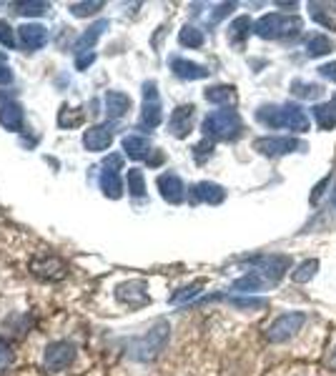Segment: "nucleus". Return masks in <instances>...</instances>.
Instances as JSON below:
<instances>
[{
  "instance_id": "8",
  "label": "nucleus",
  "mask_w": 336,
  "mask_h": 376,
  "mask_svg": "<svg viewBox=\"0 0 336 376\" xmlns=\"http://www.w3.org/2000/svg\"><path fill=\"white\" fill-rule=\"evenodd\" d=\"M161 118H163V111H161V100H159V88L153 80H145L143 83V111H141L139 125L145 131H153L159 128Z\"/></svg>"
},
{
  "instance_id": "44",
  "label": "nucleus",
  "mask_w": 336,
  "mask_h": 376,
  "mask_svg": "<svg viewBox=\"0 0 336 376\" xmlns=\"http://www.w3.org/2000/svg\"><path fill=\"white\" fill-rule=\"evenodd\" d=\"M329 181H331V176H326V179H321V183H319L317 188H314V191H311V204H317L319 198H321L324 188H326V186H329Z\"/></svg>"
},
{
  "instance_id": "5",
  "label": "nucleus",
  "mask_w": 336,
  "mask_h": 376,
  "mask_svg": "<svg viewBox=\"0 0 336 376\" xmlns=\"http://www.w3.org/2000/svg\"><path fill=\"white\" fill-rule=\"evenodd\" d=\"M246 264L251 266V271L261 274L271 286H276L283 278V274L291 269V258L281 256V253H271V256H251L246 258Z\"/></svg>"
},
{
  "instance_id": "17",
  "label": "nucleus",
  "mask_w": 336,
  "mask_h": 376,
  "mask_svg": "<svg viewBox=\"0 0 336 376\" xmlns=\"http://www.w3.org/2000/svg\"><path fill=\"white\" fill-rule=\"evenodd\" d=\"M18 38L26 51H40L48 43V30L38 23H26L18 28Z\"/></svg>"
},
{
  "instance_id": "41",
  "label": "nucleus",
  "mask_w": 336,
  "mask_h": 376,
  "mask_svg": "<svg viewBox=\"0 0 336 376\" xmlns=\"http://www.w3.org/2000/svg\"><path fill=\"white\" fill-rule=\"evenodd\" d=\"M317 71H319V75H321V78L334 80V83H336V60H331V63H324V66H319Z\"/></svg>"
},
{
  "instance_id": "3",
  "label": "nucleus",
  "mask_w": 336,
  "mask_h": 376,
  "mask_svg": "<svg viewBox=\"0 0 336 376\" xmlns=\"http://www.w3.org/2000/svg\"><path fill=\"white\" fill-rule=\"evenodd\" d=\"M201 131L209 141H236L244 131V123L233 108H218L206 116Z\"/></svg>"
},
{
  "instance_id": "34",
  "label": "nucleus",
  "mask_w": 336,
  "mask_h": 376,
  "mask_svg": "<svg viewBox=\"0 0 336 376\" xmlns=\"http://www.w3.org/2000/svg\"><path fill=\"white\" fill-rule=\"evenodd\" d=\"M100 8H103V3L100 0H91V3H71V10L76 18H88V15H93V13H98Z\"/></svg>"
},
{
  "instance_id": "21",
  "label": "nucleus",
  "mask_w": 336,
  "mask_h": 376,
  "mask_svg": "<svg viewBox=\"0 0 336 376\" xmlns=\"http://www.w3.org/2000/svg\"><path fill=\"white\" fill-rule=\"evenodd\" d=\"M108 28V20H96L91 28H88L86 33L80 35L78 40H76V46H73V51L78 55H83V53H91V48L96 46V40L103 35V30Z\"/></svg>"
},
{
  "instance_id": "19",
  "label": "nucleus",
  "mask_w": 336,
  "mask_h": 376,
  "mask_svg": "<svg viewBox=\"0 0 336 376\" xmlns=\"http://www.w3.org/2000/svg\"><path fill=\"white\" fill-rule=\"evenodd\" d=\"M103 103H106V113L111 120H118L123 118L125 113L131 111V98L121 91H106L103 96Z\"/></svg>"
},
{
  "instance_id": "2",
  "label": "nucleus",
  "mask_w": 336,
  "mask_h": 376,
  "mask_svg": "<svg viewBox=\"0 0 336 376\" xmlns=\"http://www.w3.org/2000/svg\"><path fill=\"white\" fill-rule=\"evenodd\" d=\"M303 30V20L299 15L266 13L254 23V33L264 40H286L297 38Z\"/></svg>"
},
{
  "instance_id": "20",
  "label": "nucleus",
  "mask_w": 336,
  "mask_h": 376,
  "mask_svg": "<svg viewBox=\"0 0 336 376\" xmlns=\"http://www.w3.org/2000/svg\"><path fill=\"white\" fill-rule=\"evenodd\" d=\"M254 33V20L249 18V15H238V18H233V23L229 26V40L231 46L236 48H244L246 38Z\"/></svg>"
},
{
  "instance_id": "24",
  "label": "nucleus",
  "mask_w": 336,
  "mask_h": 376,
  "mask_svg": "<svg viewBox=\"0 0 336 376\" xmlns=\"http://www.w3.org/2000/svg\"><path fill=\"white\" fill-rule=\"evenodd\" d=\"M266 286H271L269 281H266L261 274H256V271H249L246 276L236 278L233 281V286H231V291H236V294H254V291H264Z\"/></svg>"
},
{
  "instance_id": "37",
  "label": "nucleus",
  "mask_w": 336,
  "mask_h": 376,
  "mask_svg": "<svg viewBox=\"0 0 336 376\" xmlns=\"http://www.w3.org/2000/svg\"><path fill=\"white\" fill-rule=\"evenodd\" d=\"M309 13H311V18L317 20V23H321L324 28H329V30H334V20L329 18V15H326V10H321V6H314V3H311L309 6Z\"/></svg>"
},
{
  "instance_id": "12",
  "label": "nucleus",
  "mask_w": 336,
  "mask_h": 376,
  "mask_svg": "<svg viewBox=\"0 0 336 376\" xmlns=\"http://www.w3.org/2000/svg\"><path fill=\"white\" fill-rule=\"evenodd\" d=\"M116 298L123 306H128V309H141V306H145L151 301L143 281H125V284H121L116 289Z\"/></svg>"
},
{
  "instance_id": "16",
  "label": "nucleus",
  "mask_w": 336,
  "mask_h": 376,
  "mask_svg": "<svg viewBox=\"0 0 336 376\" xmlns=\"http://www.w3.org/2000/svg\"><path fill=\"white\" fill-rule=\"evenodd\" d=\"M113 143V123H98L83 133V145L88 151L100 153Z\"/></svg>"
},
{
  "instance_id": "4",
  "label": "nucleus",
  "mask_w": 336,
  "mask_h": 376,
  "mask_svg": "<svg viewBox=\"0 0 336 376\" xmlns=\"http://www.w3.org/2000/svg\"><path fill=\"white\" fill-rule=\"evenodd\" d=\"M168 337H171L168 321H156L143 337L133 339L131 346H128V354H131V359H136V361H153V359L166 349Z\"/></svg>"
},
{
  "instance_id": "13",
  "label": "nucleus",
  "mask_w": 336,
  "mask_h": 376,
  "mask_svg": "<svg viewBox=\"0 0 336 376\" xmlns=\"http://www.w3.org/2000/svg\"><path fill=\"white\" fill-rule=\"evenodd\" d=\"M193 118H196V106L193 103L178 106L168 118V131H171L173 138H186L193 131Z\"/></svg>"
},
{
  "instance_id": "32",
  "label": "nucleus",
  "mask_w": 336,
  "mask_h": 376,
  "mask_svg": "<svg viewBox=\"0 0 336 376\" xmlns=\"http://www.w3.org/2000/svg\"><path fill=\"white\" fill-rule=\"evenodd\" d=\"M128 193H131L133 198H141L145 193L143 171H139V168H131V171H128Z\"/></svg>"
},
{
  "instance_id": "39",
  "label": "nucleus",
  "mask_w": 336,
  "mask_h": 376,
  "mask_svg": "<svg viewBox=\"0 0 336 376\" xmlns=\"http://www.w3.org/2000/svg\"><path fill=\"white\" fill-rule=\"evenodd\" d=\"M0 43L6 48H15V33L13 28L8 26V20H0Z\"/></svg>"
},
{
  "instance_id": "40",
  "label": "nucleus",
  "mask_w": 336,
  "mask_h": 376,
  "mask_svg": "<svg viewBox=\"0 0 336 376\" xmlns=\"http://www.w3.org/2000/svg\"><path fill=\"white\" fill-rule=\"evenodd\" d=\"M8 83H13V71L8 66L6 55L0 53V86H8Z\"/></svg>"
},
{
  "instance_id": "15",
  "label": "nucleus",
  "mask_w": 336,
  "mask_h": 376,
  "mask_svg": "<svg viewBox=\"0 0 336 376\" xmlns=\"http://www.w3.org/2000/svg\"><path fill=\"white\" fill-rule=\"evenodd\" d=\"M156 186H159L161 191V198H163L166 204H184L186 201V186L184 181L178 179L176 173H161L159 181H156Z\"/></svg>"
},
{
  "instance_id": "9",
  "label": "nucleus",
  "mask_w": 336,
  "mask_h": 376,
  "mask_svg": "<svg viewBox=\"0 0 336 376\" xmlns=\"http://www.w3.org/2000/svg\"><path fill=\"white\" fill-rule=\"evenodd\" d=\"M121 163H123V159L121 156H108L106 159V163H103V171H100V179H98V183H100V191H103V196H108V198H121L123 196V181H121Z\"/></svg>"
},
{
  "instance_id": "43",
  "label": "nucleus",
  "mask_w": 336,
  "mask_h": 376,
  "mask_svg": "<svg viewBox=\"0 0 336 376\" xmlns=\"http://www.w3.org/2000/svg\"><path fill=\"white\" fill-rule=\"evenodd\" d=\"M93 60H96V53H83V55H78V60H76V68H78V71H86V68L91 66Z\"/></svg>"
},
{
  "instance_id": "38",
  "label": "nucleus",
  "mask_w": 336,
  "mask_h": 376,
  "mask_svg": "<svg viewBox=\"0 0 336 376\" xmlns=\"http://www.w3.org/2000/svg\"><path fill=\"white\" fill-rule=\"evenodd\" d=\"M231 10H236V3H218V6L211 10V15H209V23H218L221 18L231 15Z\"/></svg>"
},
{
  "instance_id": "11",
  "label": "nucleus",
  "mask_w": 336,
  "mask_h": 376,
  "mask_svg": "<svg viewBox=\"0 0 336 376\" xmlns=\"http://www.w3.org/2000/svg\"><path fill=\"white\" fill-rule=\"evenodd\" d=\"M30 271H33L38 278H43V281H60V278L68 274L66 264H63L58 256H53V253H38V256L30 261Z\"/></svg>"
},
{
  "instance_id": "45",
  "label": "nucleus",
  "mask_w": 336,
  "mask_h": 376,
  "mask_svg": "<svg viewBox=\"0 0 336 376\" xmlns=\"http://www.w3.org/2000/svg\"><path fill=\"white\" fill-rule=\"evenodd\" d=\"M331 204H334V208H336V186H334V193H331Z\"/></svg>"
},
{
  "instance_id": "14",
  "label": "nucleus",
  "mask_w": 336,
  "mask_h": 376,
  "mask_svg": "<svg viewBox=\"0 0 336 376\" xmlns=\"http://www.w3.org/2000/svg\"><path fill=\"white\" fill-rule=\"evenodd\" d=\"M191 204H209V206H218L226 201V188L218 183H211V181H201V183L191 186Z\"/></svg>"
},
{
  "instance_id": "31",
  "label": "nucleus",
  "mask_w": 336,
  "mask_h": 376,
  "mask_svg": "<svg viewBox=\"0 0 336 376\" xmlns=\"http://www.w3.org/2000/svg\"><path fill=\"white\" fill-rule=\"evenodd\" d=\"M204 30H198L196 26H184L178 33V43L184 48H201L204 46Z\"/></svg>"
},
{
  "instance_id": "23",
  "label": "nucleus",
  "mask_w": 336,
  "mask_h": 376,
  "mask_svg": "<svg viewBox=\"0 0 336 376\" xmlns=\"http://www.w3.org/2000/svg\"><path fill=\"white\" fill-rule=\"evenodd\" d=\"M229 301L231 306H236V309H246V311H254V309H266L269 301L266 298H256V296H236V294H218V296H209L206 301Z\"/></svg>"
},
{
  "instance_id": "25",
  "label": "nucleus",
  "mask_w": 336,
  "mask_h": 376,
  "mask_svg": "<svg viewBox=\"0 0 336 376\" xmlns=\"http://www.w3.org/2000/svg\"><path fill=\"white\" fill-rule=\"evenodd\" d=\"M123 151H125V156L133 161L148 159V153H151V141L143 138V136H125Z\"/></svg>"
},
{
  "instance_id": "1",
  "label": "nucleus",
  "mask_w": 336,
  "mask_h": 376,
  "mask_svg": "<svg viewBox=\"0 0 336 376\" xmlns=\"http://www.w3.org/2000/svg\"><path fill=\"white\" fill-rule=\"evenodd\" d=\"M256 120L264 123L266 128H286L294 133H306L309 131V116L301 106L297 103H283V106H261L256 111Z\"/></svg>"
},
{
  "instance_id": "26",
  "label": "nucleus",
  "mask_w": 336,
  "mask_h": 376,
  "mask_svg": "<svg viewBox=\"0 0 336 376\" xmlns=\"http://www.w3.org/2000/svg\"><path fill=\"white\" fill-rule=\"evenodd\" d=\"M204 98L213 106H224L229 108V103L236 100V88L233 86H211L204 91Z\"/></svg>"
},
{
  "instance_id": "46",
  "label": "nucleus",
  "mask_w": 336,
  "mask_h": 376,
  "mask_svg": "<svg viewBox=\"0 0 336 376\" xmlns=\"http://www.w3.org/2000/svg\"><path fill=\"white\" fill-rule=\"evenodd\" d=\"M331 106H334V108H336V96H334V100H331Z\"/></svg>"
},
{
  "instance_id": "7",
  "label": "nucleus",
  "mask_w": 336,
  "mask_h": 376,
  "mask_svg": "<svg viewBox=\"0 0 336 376\" xmlns=\"http://www.w3.org/2000/svg\"><path fill=\"white\" fill-rule=\"evenodd\" d=\"M309 145L299 138H281V136H264V138L254 141V151L264 153V156H271V159H278V156H289V153H303Z\"/></svg>"
},
{
  "instance_id": "28",
  "label": "nucleus",
  "mask_w": 336,
  "mask_h": 376,
  "mask_svg": "<svg viewBox=\"0 0 336 376\" xmlns=\"http://www.w3.org/2000/svg\"><path fill=\"white\" fill-rule=\"evenodd\" d=\"M314 113V120H317L319 131H334L336 125V108L331 103H317V106L311 108Z\"/></svg>"
},
{
  "instance_id": "30",
  "label": "nucleus",
  "mask_w": 336,
  "mask_h": 376,
  "mask_svg": "<svg viewBox=\"0 0 336 376\" xmlns=\"http://www.w3.org/2000/svg\"><path fill=\"white\" fill-rule=\"evenodd\" d=\"M317 271H319L317 258H306L303 264H299L297 269L291 271V278H294V284H309L311 278L317 276Z\"/></svg>"
},
{
  "instance_id": "22",
  "label": "nucleus",
  "mask_w": 336,
  "mask_h": 376,
  "mask_svg": "<svg viewBox=\"0 0 336 376\" xmlns=\"http://www.w3.org/2000/svg\"><path fill=\"white\" fill-rule=\"evenodd\" d=\"M23 123H26V116H23V108L18 103H3L0 106V125L8 128V131H23Z\"/></svg>"
},
{
  "instance_id": "33",
  "label": "nucleus",
  "mask_w": 336,
  "mask_h": 376,
  "mask_svg": "<svg viewBox=\"0 0 336 376\" xmlns=\"http://www.w3.org/2000/svg\"><path fill=\"white\" fill-rule=\"evenodd\" d=\"M15 13L18 15H43L51 10L48 3H40V0H30V3H15Z\"/></svg>"
},
{
  "instance_id": "35",
  "label": "nucleus",
  "mask_w": 336,
  "mask_h": 376,
  "mask_svg": "<svg viewBox=\"0 0 336 376\" xmlns=\"http://www.w3.org/2000/svg\"><path fill=\"white\" fill-rule=\"evenodd\" d=\"M204 289V284H191V286H186V289H181L178 294H173L168 301L171 304H184V301H191V298L198 296V291Z\"/></svg>"
},
{
  "instance_id": "18",
  "label": "nucleus",
  "mask_w": 336,
  "mask_h": 376,
  "mask_svg": "<svg viewBox=\"0 0 336 376\" xmlns=\"http://www.w3.org/2000/svg\"><path fill=\"white\" fill-rule=\"evenodd\" d=\"M171 71L176 73L181 80H204L209 78V68L198 66L193 60H186V58H171Z\"/></svg>"
},
{
  "instance_id": "29",
  "label": "nucleus",
  "mask_w": 336,
  "mask_h": 376,
  "mask_svg": "<svg viewBox=\"0 0 336 376\" xmlns=\"http://www.w3.org/2000/svg\"><path fill=\"white\" fill-rule=\"evenodd\" d=\"M291 93L303 100H317L324 96V86H319V83H306V80H294V83H291Z\"/></svg>"
},
{
  "instance_id": "10",
  "label": "nucleus",
  "mask_w": 336,
  "mask_h": 376,
  "mask_svg": "<svg viewBox=\"0 0 336 376\" xmlns=\"http://www.w3.org/2000/svg\"><path fill=\"white\" fill-rule=\"evenodd\" d=\"M76 359V346L71 341H53L46 346V357H43V364L51 374H60L66 371L68 366Z\"/></svg>"
},
{
  "instance_id": "42",
  "label": "nucleus",
  "mask_w": 336,
  "mask_h": 376,
  "mask_svg": "<svg viewBox=\"0 0 336 376\" xmlns=\"http://www.w3.org/2000/svg\"><path fill=\"white\" fill-rule=\"evenodd\" d=\"M8 361H10V346H8L6 339L0 337V366H6Z\"/></svg>"
},
{
  "instance_id": "36",
  "label": "nucleus",
  "mask_w": 336,
  "mask_h": 376,
  "mask_svg": "<svg viewBox=\"0 0 336 376\" xmlns=\"http://www.w3.org/2000/svg\"><path fill=\"white\" fill-rule=\"evenodd\" d=\"M213 156V141L204 138L198 145H193V159L196 163H206V159H211Z\"/></svg>"
},
{
  "instance_id": "6",
  "label": "nucleus",
  "mask_w": 336,
  "mask_h": 376,
  "mask_svg": "<svg viewBox=\"0 0 336 376\" xmlns=\"http://www.w3.org/2000/svg\"><path fill=\"white\" fill-rule=\"evenodd\" d=\"M306 323V314L301 311H289V314H281L276 316L274 321L269 323V329H266V339L274 343H283L289 341L297 331H301V326Z\"/></svg>"
},
{
  "instance_id": "27",
  "label": "nucleus",
  "mask_w": 336,
  "mask_h": 376,
  "mask_svg": "<svg viewBox=\"0 0 336 376\" xmlns=\"http://www.w3.org/2000/svg\"><path fill=\"white\" fill-rule=\"evenodd\" d=\"M334 51V40L324 33H314L306 40V55L309 58H321V55H329Z\"/></svg>"
}]
</instances>
